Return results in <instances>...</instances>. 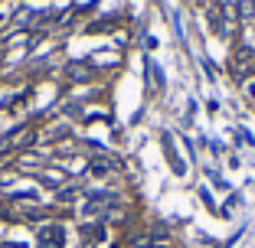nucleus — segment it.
I'll return each mask as SVG.
<instances>
[{
    "instance_id": "4",
    "label": "nucleus",
    "mask_w": 255,
    "mask_h": 248,
    "mask_svg": "<svg viewBox=\"0 0 255 248\" xmlns=\"http://www.w3.org/2000/svg\"><path fill=\"white\" fill-rule=\"evenodd\" d=\"M75 196H79V189H72V186H69V189H59V199H62V203H69V199H75Z\"/></svg>"
},
{
    "instance_id": "2",
    "label": "nucleus",
    "mask_w": 255,
    "mask_h": 248,
    "mask_svg": "<svg viewBox=\"0 0 255 248\" xmlns=\"http://www.w3.org/2000/svg\"><path fill=\"white\" fill-rule=\"evenodd\" d=\"M26 141H30V134H23V131H10V134H3V137H0V157L10 154L13 147H20V144H26Z\"/></svg>"
},
{
    "instance_id": "1",
    "label": "nucleus",
    "mask_w": 255,
    "mask_h": 248,
    "mask_svg": "<svg viewBox=\"0 0 255 248\" xmlns=\"http://www.w3.org/2000/svg\"><path fill=\"white\" fill-rule=\"evenodd\" d=\"M39 239H43V248H62V242H66V229H62V226H46Z\"/></svg>"
},
{
    "instance_id": "5",
    "label": "nucleus",
    "mask_w": 255,
    "mask_h": 248,
    "mask_svg": "<svg viewBox=\"0 0 255 248\" xmlns=\"http://www.w3.org/2000/svg\"><path fill=\"white\" fill-rule=\"evenodd\" d=\"M0 248H20V245H10V242H3V245H0Z\"/></svg>"
},
{
    "instance_id": "3",
    "label": "nucleus",
    "mask_w": 255,
    "mask_h": 248,
    "mask_svg": "<svg viewBox=\"0 0 255 248\" xmlns=\"http://www.w3.org/2000/svg\"><path fill=\"white\" fill-rule=\"evenodd\" d=\"M69 76H72V79H92V69L82 66V62H79V66L72 62V66H69Z\"/></svg>"
}]
</instances>
